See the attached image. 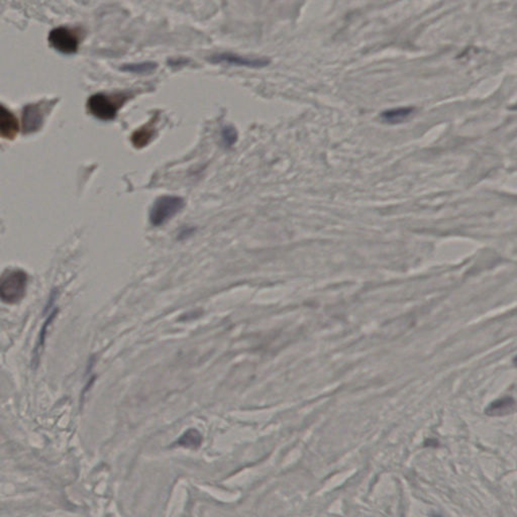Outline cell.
<instances>
[{"label":"cell","mask_w":517,"mask_h":517,"mask_svg":"<svg viewBox=\"0 0 517 517\" xmlns=\"http://www.w3.org/2000/svg\"><path fill=\"white\" fill-rule=\"evenodd\" d=\"M27 274L20 269L5 270L0 279V297L6 304H16L25 295Z\"/></svg>","instance_id":"6da1fadb"},{"label":"cell","mask_w":517,"mask_h":517,"mask_svg":"<svg viewBox=\"0 0 517 517\" xmlns=\"http://www.w3.org/2000/svg\"><path fill=\"white\" fill-rule=\"evenodd\" d=\"M127 96L124 94L107 95L103 93L93 94L87 101L89 112L100 120H112L116 117L117 111L125 103Z\"/></svg>","instance_id":"7a4b0ae2"},{"label":"cell","mask_w":517,"mask_h":517,"mask_svg":"<svg viewBox=\"0 0 517 517\" xmlns=\"http://www.w3.org/2000/svg\"><path fill=\"white\" fill-rule=\"evenodd\" d=\"M184 200L179 196L165 195L157 198L149 210V222L154 226L164 225L184 207Z\"/></svg>","instance_id":"3957f363"},{"label":"cell","mask_w":517,"mask_h":517,"mask_svg":"<svg viewBox=\"0 0 517 517\" xmlns=\"http://www.w3.org/2000/svg\"><path fill=\"white\" fill-rule=\"evenodd\" d=\"M48 41L52 48L66 55L76 53L80 42L74 29L66 26H59L52 29Z\"/></svg>","instance_id":"277c9868"},{"label":"cell","mask_w":517,"mask_h":517,"mask_svg":"<svg viewBox=\"0 0 517 517\" xmlns=\"http://www.w3.org/2000/svg\"><path fill=\"white\" fill-rule=\"evenodd\" d=\"M49 110V102H39L27 104L22 110V132L25 135L38 132L45 120V116Z\"/></svg>","instance_id":"5b68a950"},{"label":"cell","mask_w":517,"mask_h":517,"mask_svg":"<svg viewBox=\"0 0 517 517\" xmlns=\"http://www.w3.org/2000/svg\"><path fill=\"white\" fill-rule=\"evenodd\" d=\"M211 63H225L235 66H244L250 68H262L269 65L270 60L267 58H255V57H245L239 56L232 53H221L216 54L209 58Z\"/></svg>","instance_id":"8992f818"},{"label":"cell","mask_w":517,"mask_h":517,"mask_svg":"<svg viewBox=\"0 0 517 517\" xmlns=\"http://www.w3.org/2000/svg\"><path fill=\"white\" fill-rule=\"evenodd\" d=\"M19 130L15 115L4 105L0 106V136L5 140H13Z\"/></svg>","instance_id":"52a82bcc"},{"label":"cell","mask_w":517,"mask_h":517,"mask_svg":"<svg viewBox=\"0 0 517 517\" xmlns=\"http://www.w3.org/2000/svg\"><path fill=\"white\" fill-rule=\"evenodd\" d=\"M516 408L515 399L510 396H505L491 402L485 409V413L491 417H499L513 413Z\"/></svg>","instance_id":"ba28073f"},{"label":"cell","mask_w":517,"mask_h":517,"mask_svg":"<svg viewBox=\"0 0 517 517\" xmlns=\"http://www.w3.org/2000/svg\"><path fill=\"white\" fill-rule=\"evenodd\" d=\"M158 114L153 117L148 124L144 125L137 131H135L131 137L132 144L135 146V148H141L148 146V143L153 140L155 135V125L157 120Z\"/></svg>","instance_id":"9c48e42d"},{"label":"cell","mask_w":517,"mask_h":517,"mask_svg":"<svg viewBox=\"0 0 517 517\" xmlns=\"http://www.w3.org/2000/svg\"><path fill=\"white\" fill-rule=\"evenodd\" d=\"M414 111L413 107H399L381 113V119L389 125H398L405 121Z\"/></svg>","instance_id":"30bf717a"},{"label":"cell","mask_w":517,"mask_h":517,"mask_svg":"<svg viewBox=\"0 0 517 517\" xmlns=\"http://www.w3.org/2000/svg\"><path fill=\"white\" fill-rule=\"evenodd\" d=\"M202 441L203 439L201 434L195 429H190L180 437V439L175 443V444L186 448L196 449L201 445Z\"/></svg>","instance_id":"8fae6325"},{"label":"cell","mask_w":517,"mask_h":517,"mask_svg":"<svg viewBox=\"0 0 517 517\" xmlns=\"http://www.w3.org/2000/svg\"><path fill=\"white\" fill-rule=\"evenodd\" d=\"M158 67V64L156 62H140V63H129L124 64L120 67V70L127 73L132 74H148L153 71H155Z\"/></svg>","instance_id":"7c38bea8"},{"label":"cell","mask_w":517,"mask_h":517,"mask_svg":"<svg viewBox=\"0 0 517 517\" xmlns=\"http://www.w3.org/2000/svg\"><path fill=\"white\" fill-rule=\"evenodd\" d=\"M222 143L225 147L229 148L231 147L237 140V133L235 129L231 126H226L222 129Z\"/></svg>","instance_id":"4fadbf2b"},{"label":"cell","mask_w":517,"mask_h":517,"mask_svg":"<svg viewBox=\"0 0 517 517\" xmlns=\"http://www.w3.org/2000/svg\"><path fill=\"white\" fill-rule=\"evenodd\" d=\"M513 365H514L515 367H517V356H515V357H514V359H513Z\"/></svg>","instance_id":"5bb4252c"},{"label":"cell","mask_w":517,"mask_h":517,"mask_svg":"<svg viewBox=\"0 0 517 517\" xmlns=\"http://www.w3.org/2000/svg\"><path fill=\"white\" fill-rule=\"evenodd\" d=\"M432 517H443V516H441V515H439V514H433V516Z\"/></svg>","instance_id":"9a60e30c"}]
</instances>
